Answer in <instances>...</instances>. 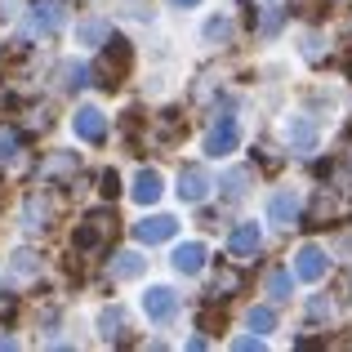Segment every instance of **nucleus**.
I'll return each instance as SVG.
<instances>
[{
	"label": "nucleus",
	"instance_id": "nucleus-1",
	"mask_svg": "<svg viewBox=\"0 0 352 352\" xmlns=\"http://www.w3.org/2000/svg\"><path fill=\"white\" fill-rule=\"evenodd\" d=\"M129 63H134V54H129V45L120 41V36H112V41H107V50H103V58H98V85L103 89H116L120 80L129 76Z\"/></svg>",
	"mask_w": 352,
	"mask_h": 352
},
{
	"label": "nucleus",
	"instance_id": "nucleus-2",
	"mask_svg": "<svg viewBox=\"0 0 352 352\" xmlns=\"http://www.w3.org/2000/svg\"><path fill=\"white\" fill-rule=\"evenodd\" d=\"M112 232H116V214L112 210H89L85 223H76V241H72V245H76L80 254H89V250H98Z\"/></svg>",
	"mask_w": 352,
	"mask_h": 352
},
{
	"label": "nucleus",
	"instance_id": "nucleus-3",
	"mask_svg": "<svg viewBox=\"0 0 352 352\" xmlns=\"http://www.w3.org/2000/svg\"><path fill=\"white\" fill-rule=\"evenodd\" d=\"M326 267H330V258H326L321 245H303L299 254H294V276H299V281H321Z\"/></svg>",
	"mask_w": 352,
	"mask_h": 352
},
{
	"label": "nucleus",
	"instance_id": "nucleus-4",
	"mask_svg": "<svg viewBox=\"0 0 352 352\" xmlns=\"http://www.w3.org/2000/svg\"><path fill=\"white\" fill-rule=\"evenodd\" d=\"M174 308H179V294L165 290V285H152V290L143 294V312H147V321H170V317H174Z\"/></svg>",
	"mask_w": 352,
	"mask_h": 352
},
{
	"label": "nucleus",
	"instance_id": "nucleus-5",
	"mask_svg": "<svg viewBox=\"0 0 352 352\" xmlns=\"http://www.w3.org/2000/svg\"><path fill=\"white\" fill-rule=\"evenodd\" d=\"M236 143H241V129H236V120H232V116H223L214 129H210V138H206V152H210V156H228V152H236Z\"/></svg>",
	"mask_w": 352,
	"mask_h": 352
},
{
	"label": "nucleus",
	"instance_id": "nucleus-6",
	"mask_svg": "<svg viewBox=\"0 0 352 352\" xmlns=\"http://www.w3.org/2000/svg\"><path fill=\"white\" fill-rule=\"evenodd\" d=\"M72 125H76V138H85V143H103L107 138V116L98 107H80Z\"/></svg>",
	"mask_w": 352,
	"mask_h": 352
},
{
	"label": "nucleus",
	"instance_id": "nucleus-7",
	"mask_svg": "<svg viewBox=\"0 0 352 352\" xmlns=\"http://www.w3.org/2000/svg\"><path fill=\"white\" fill-rule=\"evenodd\" d=\"M174 219L170 214H152V219H143V223H134V236L143 241V245H161V241H170L174 236Z\"/></svg>",
	"mask_w": 352,
	"mask_h": 352
},
{
	"label": "nucleus",
	"instance_id": "nucleus-8",
	"mask_svg": "<svg viewBox=\"0 0 352 352\" xmlns=\"http://www.w3.org/2000/svg\"><path fill=\"white\" fill-rule=\"evenodd\" d=\"M258 245H263V232H258L254 223H236V228H232V236H228V250H232L236 258H250Z\"/></svg>",
	"mask_w": 352,
	"mask_h": 352
},
{
	"label": "nucleus",
	"instance_id": "nucleus-9",
	"mask_svg": "<svg viewBox=\"0 0 352 352\" xmlns=\"http://www.w3.org/2000/svg\"><path fill=\"white\" fill-rule=\"evenodd\" d=\"M206 192H210V174L197 170V165H188V170L179 174V197L192 206V201H206Z\"/></svg>",
	"mask_w": 352,
	"mask_h": 352
},
{
	"label": "nucleus",
	"instance_id": "nucleus-10",
	"mask_svg": "<svg viewBox=\"0 0 352 352\" xmlns=\"http://www.w3.org/2000/svg\"><path fill=\"white\" fill-rule=\"evenodd\" d=\"M201 267H206V245H201V241H188V245H179V250H174V272L197 276Z\"/></svg>",
	"mask_w": 352,
	"mask_h": 352
},
{
	"label": "nucleus",
	"instance_id": "nucleus-11",
	"mask_svg": "<svg viewBox=\"0 0 352 352\" xmlns=\"http://www.w3.org/2000/svg\"><path fill=\"white\" fill-rule=\"evenodd\" d=\"M58 27H63V9L54 5V0H36L32 5V32L50 36V32H58Z\"/></svg>",
	"mask_w": 352,
	"mask_h": 352
},
{
	"label": "nucleus",
	"instance_id": "nucleus-12",
	"mask_svg": "<svg viewBox=\"0 0 352 352\" xmlns=\"http://www.w3.org/2000/svg\"><path fill=\"white\" fill-rule=\"evenodd\" d=\"M267 214H272V223L290 228L294 219H299V197H294V192H281V197H272V206H267Z\"/></svg>",
	"mask_w": 352,
	"mask_h": 352
},
{
	"label": "nucleus",
	"instance_id": "nucleus-13",
	"mask_svg": "<svg viewBox=\"0 0 352 352\" xmlns=\"http://www.w3.org/2000/svg\"><path fill=\"white\" fill-rule=\"evenodd\" d=\"M156 197H161V174H156V170H138V179H134V201H138V206H152Z\"/></svg>",
	"mask_w": 352,
	"mask_h": 352
},
{
	"label": "nucleus",
	"instance_id": "nucleus-14",
	"mask_svg": "<svg viewBox=\"0 0 352 352\" xmlns=\"http://www.w3.org/2000/svg\"><path fill=\"white\" fill-rule=\"evenodd\" d=\"M143 267H147V258H138V254H116L112 276H116V281H129V276H138Z\"/></svg>",
	"mask_w": 352,
	"mask_h": 352
},
{
	"label": "nucleus",
	"instance_id": "nucleus-15",
	"mask_svg": "<svg viewBox=\"0 0 352 352\" xmlns=\"http://www.w3.org/2000/svg\"><path fill=\"white\" fill-rule=\"evenodd\" d=\"M267 294H272V299H290V272H285V267L267 272Z\"/></svg>",
	"mask_w": 352,
	"mask_h": 352
},
{
	"label": "nucleus",
	"instance_id": "nucleus-16",
	"mask_svg": "<svg viewBox=\"0 0 352 352\" xmlns=\"http://www.w3.org/2000/svg\"><path fill=\"white\" fill-rule=\"evenodd\" d=\"M285 138L299 143V147H308L312 143V120H290V125H285Z\"/></svg>",
	"mask_w": 352,
	"mask_h": 352
},
{
	"label": "nucleus",
	"instance_id": "nucleus-17",
	"mask_svg": "<svg viewBox=\"0 0 352 352\" xmlns=\"http://www.w3.org/2000/svg\"><path fill=\"white\" fill-rule=\"evenodd\" d=\"M272 326H276V312H272V308H250V330L267 335Z\"/></svg>",
	"mask_w": 352,
	"mask_h": 352
},
{
	"label": "nucleus",
	"instance_id": "nucleus-18",
	"mask_svg": "<svg viewBox=\"0 0 352 352\" xmlns=\"http://www.w3.org/2000/svg\"><path fill=\"white\" fill-rule=\"evenodd\" d=\"M98 326H103V339H112L116 330H120V312H116V308H107L103 317H98Z\"/></svg>",
	"mask_w": 352,
	"mask_h": 352
},
{
	"label": "nucleus",
	"instance_id": "nucleus-19",
	"mask_svg": "<svg viewBox=\"0 0 352 352\" xmlns=\"http://www.w3.org/2000/svg\"><path fill=\"white\" fill-rule=\"evenodd\" d=\"M14 152H18V134H0V161H9Z\"/></svg>",
	"mask_w": 352,
	"mask_h": 352
},
{
	"label": "nucleus",
	"instance_id": "nucleus-20",
	"mask_svg": "<svg viewBox=\"0 0 352 352\" xmlns=\"http://www.w3.org/2000/svg\"><path fill=\"white\" fill-rule=\"evenodd\" d=\"M236 352H258V348H263V339H254V335H245V339H236V344H232Z\"/></svg>",
	"mask_w": 352,
	"mask_h": 352
},
{
	"label": "nucleus",
	"instance_id": "nucleus-21",
	"mask_svg": "<svg viewBox=\"0 0 352 352\" xmlns=\"http://www.w3.org/2000/svg\"><path fill=\"white\" fill-rule=\"evenodd\" d=\"M116 188H120V183H116V174L107 170V174H103V192H107V197H116Z\"/></svg>",
	"mask_w": 352,
	"mask_h": 352
},
{
	"label": "nucleus",
	"instance_id": "nucleus-22",
	"mask_svg": "<svg viewBox=\"0 0 352 352\" xmlns=\"http://www.w3.org/2000/svg\"><path fill=\"white\" fill-rule=\"evenodd\" d=\"M206 36H214V41H219V36H228V23H210V27H206Z\"/></svg>",
	"mask_w": 352,
	"mask_h": 352
},
{
	"label": "nucleus",
	"instance_id": "nucleus-23",
	"mask_svg": "<svg viewBox=\"0 0 352 352\" xmlns=\"http://www.w3.org/2000/svg\"><path fill=\"white\" fill-rule=\"evenodd\" d=\"M174 5H201V0H174Z\"/></svg>",
	"mask_w": 352,
	"mask_h": 352
}]
</instances>
